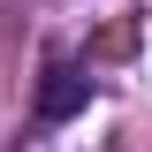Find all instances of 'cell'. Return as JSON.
Instances as JSON below:
<instances>
[{"label": "cell", "mask_w": 152, "mask_h": 152, "mask_svg": "<svg viewBox=\"0 0 152 152\" xmlns=\"http://www.w3.org/2000/svg\"><path fill=\"white\" fill-rule=\"evenodd\" d=\"M84 107H91V76L69 69V61H46V76H38V122H69Z\"/></svg>", "instance_id": "6da1fadb"}]
</instances>
